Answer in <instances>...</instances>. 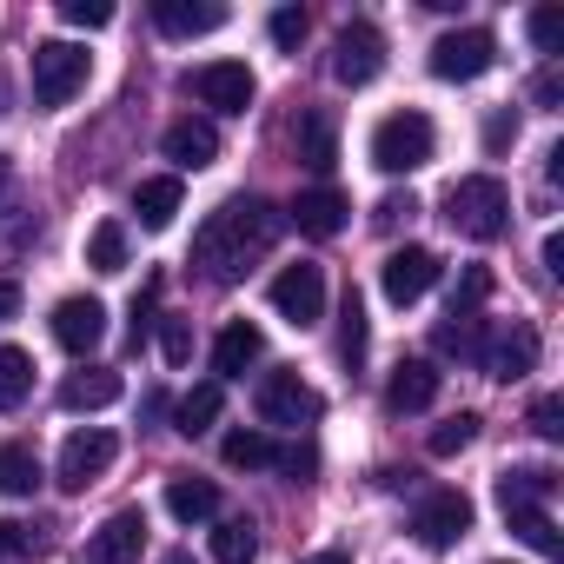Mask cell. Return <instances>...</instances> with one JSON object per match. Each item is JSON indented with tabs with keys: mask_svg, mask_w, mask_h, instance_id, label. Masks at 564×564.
I'll return each instance as SVG.
<instances>
[{
	"mask_svg": "<svg viewBox=\"0 0 564 564\" xmlns=\"http://www.w3.org/2000/svg\"><path fill=\"white\" fill-rule=\"evenodd\" d=\"M279 226H286V213H279V206H265V199H226L193 232V265L213 279V286H232V279H246L252 259L272 252Z\"/></svg>",
	"mask_w": 564,
	"mask_h": 564,
	"instance_id": "6da1fadb",
	"label": "cell"
},
{
	"mask_svg": "<svg viewBox=\"0 0 564 564\" xmlns=\"http://www.w3.org/2000/svg\"><path fill=\"white\" fill-rule=\"evenodd\" d=\"M445 226H452L458 239H478V246L505 239V226H511V186H505L498 173H465V180H452V186H445Z\"/></svg>",
	"mask_w": 564,
	"mask_h": 564,
	"instance_id": "7a4b0ae2",
	"label": "cell"
},
{
	"mask_svg": "<svg viewBox=\"0 0 564 564\" xmlns=\"http://www.w3.org/2000/svg\"><path fill=\"white\" fill-rule=\"evenodd\" d=\"M432 147H438V133H432V120L419 107L386 113L372 127V166L379 173H419V166H432Z\"/></svg>",
	"mask_w": 564,
	"mask_h": 564,
	"instance_id": "3957f363",
	"label": "cell"
},
{
	"mask_svg": "<svg viewBox=\"0 0 564 564\" xmlns=\"http://www.w3.org/2000/svg\"><path fill=\"white\" fill-rule=\"evenodd\" d=\"M252 412H259V425H279V432H306V425H319V392L300 379V372H265L259 386H252Z\"/></svg>",
	"mask_w": 564,
	"mask_h": 564,
	"instance_id": "277c9868",
	"label": "cell"
},
{
	"mask_svg": "<svg viewBox=\"0 0 564 564\" xmlns=\"http://www.w3.org/2000/svg\"><path fill=\"white\" fill-rule=\"evenodd\" d=\"M87 74H94V54L87 47H74V41H41L34 47V107H67L80 87H87Z\"/></svg>",
	"mask_w": 564,
	"mask_h": 564,
	"instance_id": "5b68a950",
	"label": "cell"
},
{
	"mask_svg": "<svg viewBox=\"0 0 564 564\" xmlns=\"http://www.w3.org/2000/svg\"><path fill=\"white\" fill-rule=\"evenodd\" d=\"M265 300H272V313L286 319V326L306 333V326L326 319V272L306 265V259H300V265H279V272H272V286H265Z\"/></svg>",
	"mask_w": 564,
	"mask_h": 564,
	"instance_id": "8992f818",
	"label": "cell"
},
{
	"mask_svg": "<svg viewBox=\"0 0 564 564\" xmlns=\"http://www.w3.org/2000/svg\"><path fill=\"white\" fill-rule=\"evenodd\" d=\"M386 74V34L366 28V21H346L339 41H333V80L339 87H372Z\"/></svg>",
	"mask_w": 564,
	"mask_h": 564,
	"instance_id": "52a82bcc",
	"label": "cell"
},
{
	"mask_svg": "<svg viewBox=\"0 0 564 564\" xmlns=\"http://www.w3.org/2000/svg\"><path fill=\"white\" fill-rule=\"evenodd\" d=\"M491 61H498V34H485V28H458V34H438L432 41V74L438 80H478V74H491Z\"/></svg>",
	"mask_w": 564,
	"mask_h": 564,
	"instance_id": "ba28073f",
	"label": "cell"
},
{
	"mask_svg": "<svg viewBox=\"0 0 564 564\" xmlns=\"http://www.w3.org/2000/svg\"><path fill=\"white\" fill-rule=\"evenodd\" d=\"M113 458H120V438L107 432V425H87V432H74L67 445H61V491H87L94 478H107L113 471Z\"/></svg>",
	"mask_w": 564,
	"mask_h": 564,
	"instance_id": "9c48e42d",
	"label": "cell"
},
{
	"mask_svg": "<svg viewBox=\"0 0 564 564\" xmlns=\"http://www.w3.org/2000/svg\"><path fill=\"white\" fill-rule=\"evenodd\" d=\"M432 286H438V252H432V246H399V252H386L379 293H386L392 306H419Z\"/></svg>",
	"mask_w": 564,
	"mask_h": 564,
	"instance_id": "30bf717a",
	"label": "cell"
},
{
	"mask_svg": "<svg viewBox=\"0 0 564 564\" xmlns=\"http://www.w3.org/2000/svg\"><path fill=\"white\" fill-rule=\"evenodd\" d=\"M186 94L213 113H246L252 107V67L246 61H206L186 74Z\"/></svg>",
	"mask_w": 564,
	"mask_h": 564,
	"instance_id": "8fae6325",
	"label": "cell"
},
{
	"mask_svg": "<svg viewBox=\"0 0 564 564\" xmlns=\"http://www.w3.org/2000/svg\"><path fill=\"white\" fill-rule=\"evenodd\" d=\"M485 379H524L531 366H538V333L524 326V319H511V326H491L485 333V346H478V359H471Z\"/></svg>",
	"mask_w": 564,
	"mask_h": 564,
	"instance_id": "7c38bea8",
	"label": "cell"
},
{
	"mask_svg": "<svg viewBox=\"0 0 564 564\" xmlns=\"http://www.w3.org/2000/svg\"><path fill=\"white\" fill-rule=\"evenodd\" d=\"M465 531H471V498H465V491H425V498H419L412 538H419L425 551H452Z\"/></svg>",
	"mask_w": 564,
	"mask_h": 564,
	"instance_id": "4fadbf2b",
	"label": "cell"
},
{
	"mask_svg": "<svg viewBox=\"0 0 564 564\" xmlns=\"http://www.w3.org/2000/svg\"><path fill=\"white\" fill-rule=\"evenodd\" d=\"M140 544H147V511H113L100 531H87V551H80V564H133L140 557Z\"/></svg>",
	"mask_w": 564,
	"mask_h": 564,
	"instance_id": "5bb4252c",
	"label": "cell"
},
{
	"mask_svg": "<svg viewBox=\"0 0 564 564\" xmlns=\"http://www.w3.org/2000/svg\"><path fill=\"white\" fill-rule=\"evenodd\" d=\"M286 219H293L306 239H339L346 219H352V199H346L339 186H306V193L286 206Z\"/></svg>",
	"mask_w": 564,
	"mask_h": 564,
	"instance_id": "9a60e30c",
	"label": "cell"
},
{
	"mask_svg": "<svg viewBox=\"0 0 564 564\" xmlns=\"http://www.w3.org/2000/svg\"><path fill=\"white\" fill-rule=\"evenodd\" d=\"M54 339H61L74 359H87V352L107 339V306H100V300H87V293L61 300V306H54Z\"/></svg>",
	"mask_w": 564,
	"mask_h": 564,
	"instance_id": "2e32d148",
	"label": "cell"
},
{
	"mask_svg": "<svg viewBox=\"0 0 564 564\" xmlns=\"http://www.w3.org/2000/svg\"><path fill=\"white\" fill-rule=\"evenodd\" d=\"M160 153H166L180 173H199V166H213V160H219V127L186 113V120H173V127L160 133Z\"/></svg>",
	"mask_w": 564,
	"mask_h": 564,
	"instance_id": "e0dca14e",
	"label": "cell"
},
{
	"mask_svg": "<svg viewBox=\"0 0 564 564\" xmlns=\"http://www.w3.org/2000/svg\"><path fill=\"white\" fill-rule=\"evenodd\" d=\"M438 399V366L432 359H405L392 379H386V412L405 419V412H425Z\"/></svg>",
	"mask_w": 564,
	"mask_h": 564,
	"instance_id": "ac0fdd59",
	"label": "cell"
},
{
	"mask_svg": "<svg viewBox=\"0 0 564 564\" xmlns=\"http://www.w3.org/2000/svg\"><path fill=\"white\" fill-rule=\"evenodd\" d=\"M153 21L173 41H193V34H219L226 8H219V0H153Z\"/></svg>",
	"mask_w": 564,
	"mask_h": 564,
	"instance_id": "d6986e66",
	"label": "cell"
},
{
	"mask_svg": "<svg viewBox=\"0 0 564 564\" xmlns=\"http://www.w3.org/2000/svg\"><path fill=\"white\" fill-rule=\"evenodd\" d=\"M259 359H265V333H259L252 319H232V326L219 333V346H213V372H219V379H246Z\"/></svg>",
	"mask_w": 564,
	"mask_h": 564,
	"instance_id": "ffe728a7",
	"label": "cell"
},
{
	"mask_svg": "<svg viewBox=\"0 0 564 564\" xmlns=\"http://www.w3.org/2000/svg\"><path fill=\"white\" fill-rule=\"evenodd\" d=\"M120 392H127V386H120L113 366H80V372L61 379V405H67V412H107Z\"/></svg>",
	"mask_w": 564,
	"mask_h": 564,
	"instance_id": "44dd1931",
	"label": "cell"
},
{
	"mask_svg": "<svg viewBox=\"0 0 564 564\" xmlns=\"http://www.w3.org/2000/svg\"><path fill=\"white\" fill-rule=\"evenodd\" d=\"M293 140H300V160H306L313 173H333V166H339V120H333L326 107H306Z\"/></svg>",
	"mask_w": 564,
	"mask_h": 564,
	"instance_id": "7402d4cb",
	"label": "cell"
},
{
	"mask_svg": "<svg viewBox=\"0 0 564 564\" xmlns=\"http://www.w3.org/2000/svg\"><path fill=\"white\" fill-rule=\"evenodd\" d=\"M557 498V471L551 465H505L498 471V505L505 511H524V505H544Z\"/></svg>",
	"mask_w": 564,
	"mask_h": 564,
	"instance_id": "603a6c76",
	"label": "cell"
},
{
	"mask_svg": "<svg viewBox=\"0 0 564 564\" xmlns=\"http://www.w3.org/2000/svg\"><path fill=\"white\" fill-rule=\"evenodd\" d=\"M180 199H186L180 173H160V180H140L133 213H140V226H147V232H166V226H173V213H180Z\"/></svg>",
	"mask_w": 564,
	"mask_h": 564,
	"instance_id": "cb8c5ba5",
	"label": "cell"
},
{
	"mask_svg": "<svg viewBox=\"0 0 564 564\" xmlns=\"http://www.w3.org/2000/svg\"><path fill=\"white\" fill-rule=\"evenodd\" d=\"M166 511L180 524H206V518H219V485L213 478H166Z\"/></svg>",
	"mask_w": 564,
	"mask_h": 564,
	"instance_id": "d4e9b609",
	"label": "cell"
},
{
	"mask_svg": "<svg viewBox=\"0 0 564 564\" xmlns=\"http://www.w3.org/2000/svg\"><path fill=\"white\" fill-rule=\"evenodd\" d=\"M219 405H226V392H219V379H206V386H193L180 405H173V432H186V438H199V432H213L219 425Z\"/></svg>",
	"mask_w": 564,
	"mask_h": 564,
	"instance_id": "484cf974",
	"label": "cell"
},
{
	"mask_svg": "<svg viewBox=\"0 0 564 564\" xmlns=\"http://www.w3.org/2000/svg\"><path fill=\"white\" fill-rule=\"evenodd\" d=\"M34 491H41L34 445H0V498H34Z\"/></svg>",
	"mask_w": 564,
	"mask_h": 564,
	"instance_id": "4316f807",
	"label": "cell"
},
{
	"mask_svg": "<svg viewBox=\"0 0 564 564\" xmlns=\"http://www.w3.org/2000/svg\"><path fill=\"white\" fill-rule=\"evenodd\" d=\"M219 458H226L232 471H259V465H272V458H279V445H272L259 425H239V432H226V438H219Z\"/></svg>",
	"mask_w": 564,
	"mask_h": 564,
	"instance_id": "83f0119b",
	"label": "cell"
},
{
	"mask_svg": "<svg viewBox=\"0 0 564 564\" xmlns=\"http://www.w3.org/2000/svg\"><path fill=\"white\" fill-rule=\"evenodd\" d=\"M252 557H259L252 518H219L213 524V564H252Z\"/></svg>",
	"mask_w": 564,
	"mask_h": 564,
	"instance_id": "f1b7e54d",
	"label": "cell"
},
{
	"mask_svg": "<svg viewBox=\"0 0 564 564\" xmlns=\"http://www.w3.org/2000/svg\"><path fill=\"white\" fill-rule=\"evenodd\" d=\"M87 265L94 272H127V226L120 219H100L87 232Z\"/></svg>",
	"mask_w": 564,
	"mask_h": 564,
	"instance_id": "f546056e",
	"label": "cell"
},
{
	"mask_svg": "<svg viewBox=\"0 0 564 564\" xmlns=\"http://www.w3.org/2000/svg\"><path fill=\"white\" fill-rule=\"evenodd\" d=\"M505 524H511V538H518V544H531V551H544V557H557V524H551V511H544V505H524V511H505Z\"/></svg>",
	"mask_w": 564,
	"mask_h": 564,
	"instance_id": "4dcf8cb0",
	"label": "cell"
},
{
	"mask_svg": "<svg viewBox=\"0 0 564 564\" xmlns=\"http://www.w3.org/2000/svg\"><path fill=\"white\" fill-rule=\"evenodd\" d=\"M34 392V359L21 346H0V412H14Z\"/></svg>",
	"mask_w": 564,
	"mask_h": 564,
	"instance_id": "1f68e13d",
	"label": "cell"
},
{
	"mask_svg": "<svg viewBox=\"0 0 564 564\" xmlns=\"http://www.w3.org/2000/svg\"><path fill=\"white\" fill-rule=\"evenodd\" d=\"M471 438H478V412H452V419H438V425H432L425 452H432V458H458Z\"/></svg>",
	"mask_w": 564,
	"mask_h": 564,
	"instance_id": "d6a6232c",
	"label": "cell"
},
{
	"mask_svg": "<svg viewBox=\"0 0 564 564\" xmlns=\"http://www.w3.org/2000/svg\"><path fill=\"white\" fill-rule=\"evenodd\" d=\"M339 359L346 366L366 359V306H359V293H346V306H339Z\"/></svg>",
	"mask_w": 564,
	"mask_h": 564,
	"instance_id": "836d02e7",
	"label": "cell"
},
{
	"mask_svg": "<svg viewBox=\"0 0 564 564\" xmlns=\"http://www.w3.org/2000/svg\"><path fill=\"white\" fill-rule=\"evenodd\" d=\"M524 28H531V47H538V54H557V47H564V14H557V8H531Z\"/></svg>",
	"mask_w": 564,
	"mask_h": 564,
	"instance_id": "e575fe53",
	"label": "cell"
},
{
	"mask_svg": "<svg viewBox=\"0 0 564 564\" xmlns=\"http://www.w3.org/2000/svg\"><path fill=\"white\" fill-rule=\"evenodd\" d=\"M160 352H166V366H186L193 359V319H160Z\"/></svg>",
	"mask_w": 564,
	"mask_h": 564,
	"instance_id": "d590c367",
	"label": "cell"
},
{
	"mask_svg": "<svg viewBox=\"0 0 564 564\" xmlns=\"http://www.w3.org/2000/svg\"><path fill=\"white\" fill-rule=\"evenodd\" d=\"M265 34H272V47H286V54H293V47L306 41V14H300V8H279V14L265 21Z\"/></svg>",
	"mask_w": 564,
	"mask_h": 564,
	"instance_id": "8d00e7d4",
	"label": "cell"
},
{
	"mask_svg": "<svg viewBox=\"0 0 564 564\" xmlns=\"http://www.w3.org/2000/svg\"><path fill=\"white\" fill-rule=\"evenodd\" d=\"M61 21H67V28H107V21H113V8H107V0H67Z\"/></svg>",
	"mask_w": 564,
	"mask_h": 564,
	"instance_id": "74e56055",
	"label": "cell"
},
{
	"mask_svg": "<svg viewBox=\"0 0 564 564\" xmlns=\"http://www.w3.org/2000/svg\"><path fill=\"white\" fill-rule=\"evenodd\" d=\"M272 465H279V471H286V478H293V485H306V478H313V471H319V452H313V445H293V452H279V458H272Z\"/></svg>",
	"mask_w": 564,
	"mask_h": 564,
	"instance_id": "f35d334b",
	"label": "cell"
},
{
	"mask_svg": "<svg viewBox=\"0 0 564 564\" xmlns=\"http://www.w3.org/2000/svg\"><path fill=\"white\" fill-rule=\"evenodd\" d=\"M531 432L538 438H564V399H538L531 405Z\"/></svg>",
	"mask_w": 564,
	"mask_h": 564,
	"instance_id": "ab89813d",
	"label": "cell"
},
{
	"mask_svg": "<svg viewBox=\"0 0 564 564\" xmlns=\"http://www.w3.org/2000/svg\"><path fill=\"white\" fill-rule=\"evenodd\" d=\"M28 551H41V538L28 524H0V557H28Z\"/></svg>",
	"mask_w": 564,
	"mask_h": 564,
	"instance_id": "60d3db41",
	"label": "cell"
},
{
	"mask_svg": "<svg viewBox=\"0 0 564 564\" xmlns=\"http://www.w3.org/2000/svg\"><path fill=\"white\" fill-rule=\"evenodd\" d=\"M531 100H538V107H557V100H564V80H557V67H544V74L531 80Z\"/></svg>",
	"mask_w": 564,
	"mask_h": 564,
	"instance_id": "b9f144b4",
	"label": "cell"
},
{
	"mask_svg": "<svg viewBox=\"0 0 564 564\" xmlns=\"http://www.w3.org/2000/svg\"><path fill=\"white\" fill-rule=\"evenodd\" d=\"M511 140H518V120H511V113H491V127H485V147H491V153H505Z\"/></svg>",
	"mask_w": 564,
	"mask_h": 564,
	"instance_id": "7bdbcfd3",
	"label": "cell"
},
{
	"mask_svg": "<svg viewBox=\"0 0 564 564\" xmlns=\"http://www.w3.org/2000/svg\"><path fill=\"white\" fill-rule=\"evenodd\" d=\"M21 279H0V326H8V319H21Z\"/></svg>",
	"mask_w": 564,
	"mask_h": 564,
	"instance_id": "ee69618b",
	"label": "cell"
},
{
	"mask_svg": "<svg viewBox=\"0 0 564 564\" xmlns=\"http://www.w3.org/2000/svg\"><path fill=\"white\" fill-rule=\"evenodd\" d=\"M147 326H153V286L133 300V346H147Z\"/></svg>",
	"mask_w": 564,
	"mask_h": 564,
	"instance_id": "f6af8a7d",
	"label": "cell"
},
{
	"mask_svg": "<svg viewBox=\"0 0 564 564\" xmlns=\"http://www.w3.org/2000/svg\"><path fill=\"white\" fill-rule=\"evenodd\" d=\"M399 213H419V206H412V193H405V199H399V193H392V199H386V206H379V226H392V219H399Z\"/></svg>",
	"mask_w": 564,
	"mask_h": 564,
	"instance_id": "bcb514c9",
	"label": "cell"
},
{
	"mask_svg": "<svg viewBox=\"0 0 564 564\" xmlns=\"http://www.w3.org/2000/svg\"><path fill=\"white\" fill-rule=\"evenodd\" d=\"M544 272H551V279H557V272H564V239H557V232H551V239H544Z\"/></svg>",
	"mask_w": 564,
	"mask_h": 564,
	"instance_id": "7dc6e473",
	"label": "cell"
},
{
	"mask_svg": "<svg viewBox=\"0 0 564 564\" xmlns=\"http://www.w3.org/2000/svg\"><path fill=\"white\" fill-rule=\"evenodd\" d=\"M300 564H352V551H346V544H326V551H313V557H300Z\"/></svg>",
	"mask_w": 564,
	"mask_h": 564,
	"instance_id": "c3c4849f",
	"label": "cell"
},
{
	"mask_svg": "<svg viewBox=\"0 0 564 564\" xmlns=\"http://www.w3.org/2000/svg\"><path fill=\"white\" fill-rule=\"evenodd\" d=\"M166 564H193V557H186V551H173V557H166Z\"/></svg>",
	"mask_w": 564,
	"mask_h": 564,
	"instance_id": "681fc988",
	"label": "cell"
},
{
	"mask_svg": "<svg viewBox=\"0 0 564 564\" xmlns=\"http://www.w3.org/2000/svg\"><path fill=\"white\" fill-rule=\"evenodd\" d=\"M498 564H505V557H498Z\"/></svg>",
	"mask_w": 564,
	"mask_h": 564,
	"instance_id": "f907efd6",
	"label": "cell"
}]
</instances>
